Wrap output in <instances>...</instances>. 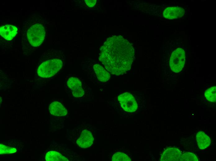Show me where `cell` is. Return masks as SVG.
<instances>
[{"instance_id": "8", "label": "cell", "mask_w": 216, "mask_h": 161, "mask_svg": "<svg viewBox=\"0 0 216 161\" xmlns=\"http://www.w3.org/2000/svg\"><path fill=\"white\" fill-rule=\"evenodd\" d=\"M182 155L181 151L178 149L175 148H169L163 153L161 157V161H179Z\"/></svg>"}, {"instance_id": "18", "label": "cell", "mask_w": 216, "mask_h": 161, "mask_svg": "<svg viewBox=\"0 0 216 161\" xmlns=\"http://www.w3.org/2000/svg\"><path fill=\"white\" fill-rule=\"evenodd\" d=\"M17 149L13 147H9L2 144H0V154H3L15 153Z\"/></svg>"}, {"instance_id": "2", "label": "cell", "mask_w": 216, "mask_h": 161, "mask_svg": "<svg viewBox=\"0 0 216 161\" xmlns=\"http://www.w3.org/2000/svg\"><path fill=\"white\" fill-rule=\"evenodd\" d=\"M45 21L39 15L33 14L23 23L21 41L26 48L38 47L45 37Z\"/></svg>"}, {"instance_id": "13", "label": "cell", "mask_w": 216, "mask_h": 161, "mask_svg": "<svg viewBox=\"0 0 216 161\" xmlns=\"http://www.w3.org/2000/svg\"><path fill=\"white\" fill-rule=\"evenodd\" d=\"M196 137L198 146L200 149H204L210 144L211 140L210 138L202 131L198 132L196 134Z\"/></svg>"}, {"instance_id": "1", "label": "cell", "mask_w": 216, "mask_h": 161, "mask_svg": "<svg viewBox=\"0 0 216 161\" xmlns=\"http://www.w3.org/2000/svg\"><path fill=\"white\" fill-rule=\"evenodd\" d=\"M135 52L131 44L121 35L107 38L100 48L99 60L111 74L120 75L130 69Z\"/></svg>"}, {"instance_id": "9", "label": "cell", "mask_w": 216, "mask_h": 161, "mask_svg": "<svg viewBox=\"0 0 216 161\" xmlns=\"http://www.w3.org/2000/svg\"><path fill=\"white\" fill-rule=\"evenodd\" d=\"M185 13L183 8L178 7H169L163 12V17L166 19H172L182 16Z\"/></svg>"}, {"instance_id": "4", "label": "cell", "mask_w": 216, "mask_h": 161, "mask_svg": "<svg viewBox=\"0 0 216 161\" xmlns=\"http://www.w3.org/2000/svg\"><path fill=\"white\" fill-rule=\"evenodd\" d=\"M185 61V54L183 49L178 48L174 50L169 60L171 70L176 73L180 72L183 67Z\"/></svg>"}, {"instance_id": "7", "label": "cell", "mask_w": 216, "mask_h": 161, "mask_svg": "<svg viewBox=\"0 0 216 161\" xmlns=\"http://www.w3.org/2000/svg\"><path fill=\"white\" fill-rule=\"evenodd\" d=\"M79 131V133L76 134V143L81 148L89 147L92 145L94 141V137L92 132L86 129Z\"/></svg>"}, {"instance_id": "10", "label": "cell", "mask_w": 216, "mask_h": 161, "mask_svg": "<svg viewBox=\"0 0 216 161\" xmlns=\"http://www.w3.org/2000/svg\"><path fill=\"white\" fill-rule=\"evenodd\" d=\"M49 110L50 113L55 116H65L68 113L67 110L63 104L57 101L53 102L50 103Z\"/></svg>"}, {"instance_id": "12", "label": "cell", "mask_w": 216, "mask_h": 161, "mask_svg": "<svg viewBox=\"0 0 216 161\" xmlns=\"http://www.w3.org/2000/svg\"><path fill=\"white\" fill-rule=\"evenodd\" d=\"M93 68L97 78L100 81L106 82L110 79L109 72L100 65L97 63L94 64Z\"/></svg>"}, {"instance_id": "6", "label": "cell", "mask_w": 216, "mask_h": 161, "mask_svg": "<svg viewBox=\"0 0 216 161\" xmlns=\"http://www.w3.org/2000/svg\"><path fill=\"white\" fill-rule=\"evenodd\" d=\"M66 84L74 97L80 98L84 95L83 83L78 78L74 76L69 77L67 80Z\"/></svg>"}, {"instance_id": "15", "label": "cell", "mask_w": 216, "mask_h": 161, "mask_svg": "<svg viewBox=\"0 0 216 161\" xmlns=\"http://www.w3.org/2000/svg\"><path fill=\"white\" fill-rule=\"evenodd\" d=\"M205 96L209 101L215 102L216 101V87L214 86L207 89L205 92Z\"/></svg>"}, {"instance_id": "11", "label": "cell", "mask_w": 216, "mask_h": 161, "mask_svg": "<svg viewBox=\"0 0 216 161\" xmlns=\"http://www.w3.org/2000/svg\"><path fill=\"white\" fill-rule=\"evenodd\" d=\"M18 32V28L11 24H6L0 27V35L7 40H11L16 36Z\"/></svg>"}, {"instance_id": "19", "label": "cell", "mask_w": 216, "mask_h": 161, "mask_svg": "<svg viewBox=\"0 0 216 161\" xmlns=\"http://www.w3.org/2000/svg\"><path fill=\"white\" fill-rule=\"evenodd\" d=\"M96 0H85L86 4L89 7H93L96 4Z\"/></svg>"}, {"instance_id": "14", "label": "cell", "mask_w": 216, "mask_h": 161, "mask_svg": "<svg viewBox=\"0 0 216 161\" xmlns=\"http://www.w3.org/2000/svg\"><path fill=\"white\" fill-rule=\"evenodd\" d=\"M45 159L47 161H71L68 158L62 155L59 152L55 150H51L47 152Z\"/></svg>"}, {"instance_id": "17", "label": "cell", "mask_w": 216, "mask_h": 161, "mask_svg": "<svg viewBox=\"0 0 216 161\" xmlns=\"http://www.w3.org/2000/svg\"><path fill=\"white\" fill-rule=\"evenodd\" d=\"M179 161H198V159L194 154L188 152L182 154Z\"/></svg>"}, {"instance_id": "16", "label": "cell", "mask_w": 216, "mask_h": 161, "mask_svg": "<svg viewBox=\"0 0 216 161\" xmlns=\"http://www.w3.org/2000/svg\"><path fill=\"white\" fill-rule=\"evenodd\" d=\"M112 160L113 161H130L131 159L125 154L117 152L114 154L112 156Z\"/></svg>"}, {"instance_id": "3", "label": "cell", "mask_w": 216, "mask_h": 161, "mask_svg": "<svg viewBox=\"0 0 216 161\" xmlns=\"http://www.w3.org/2000/svg\"><path fill=\"white\" fill-rule=\"evenodd\" d=\"M63 58L61 51L52 49L46 50L38 60L36 70L37 75L44 78L54 76L61 68Z\"/></svg>"}, {"instance_id": "5", "label": "cell", "mask_w": 216, "mask_h": 161, "mask_svg": "<svg viewBox=\"0 0 216 161\" xmlns=\"http://www.w3.org/2000/svg\"><path fill=\"white\" fill-rule=\"evenodd\" d=\"M121 107L125 111L133 112L137 108V102L133 95L128 92L121 94L118 97Z\"/></svg>"}]
</instances>
